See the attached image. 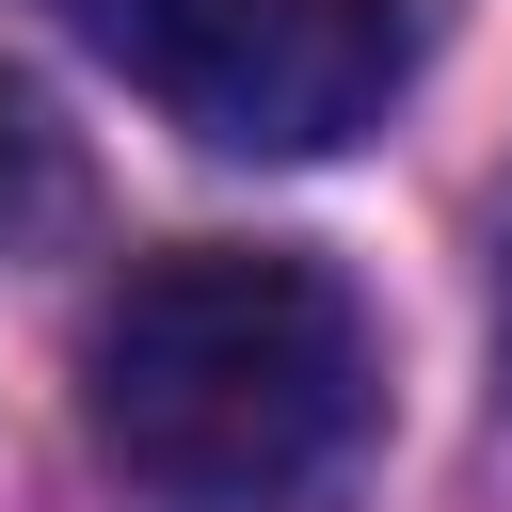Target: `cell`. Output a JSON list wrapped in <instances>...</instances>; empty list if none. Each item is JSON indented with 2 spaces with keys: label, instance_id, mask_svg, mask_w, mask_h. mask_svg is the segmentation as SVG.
Returning a JSON list of instances; mask_svg holds the SVG:
<instances>
[{
  "label": "cell",
  "instance_id": "obj_1",
  "mask_svg": "<svg viewBox=\"0 0 512 512\" xmlns=\"http://www.w3.org/2000/svg\"><path fill=\"white\" fill-rule=\"evenodd\" d=\"M384 416L368 304L288 240H176L80 336V432L176 512H304Z\"/></svg>",
  "mask_w": 512,
  "mask_h": 512
},
{
  "label": "cell",
  "instance_id": "obj_3",
  "mask_svg": "<svg viewBox=\"0 0 512 512\" xmlns=\"http://www.w3.org/2000/svg\"><path fill=\"white\" fill-rule=\"evenodd\" d=\"M48 208H64V144H48V112L0 80V240H16V224H48Z\"/></svg>",
  "mask_w": 512,
  "mask_h": 512
},
{
  "label": "cell",
  "instance_id": "obj_2",
  "mask_svg": "<svg viewBox=\"0 0 512 512\" xmlns=\"http://www.w3.org/2000/svg\"><path fill=\"white\" fill-rule=\"evenodd\" d=\"M64 16L208 160H336L416 80V16L400 0H64Z\"/></svg>",
  "mask_w": 512,
  "mask_h": 512
}]
</instances>
